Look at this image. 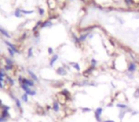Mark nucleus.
I'll list each match as a JSON object with an SVG mask.
<instances>
[{
	"mask_svg": "<svg viewBox=\"0 0 139 122\" xmlns=\"http://www.w3.org/2000/svg\"><path fill=\"white\" fill-rule=\"evenodd\" d=\"M19 86H20V88L23 90L24 93H26L29 96H35L36 94H37L36 91H35L33 88H31V87H29L28 85H25V84L21 83V84H19Z\"/></svg>",
	"mask_w": 139,
	"mask_h": 122,
	"instance_id": "1",
	"label": "nucleus"
},
{
	"mask_svg": "<svg viewBox=\"0 0 139 122\" xmlns=\"http://www.w3.org/2000/svg\"><path fill=\"white\" fill-rule=\"evenodd\" d=\"M3 42L5 43V45L7 46L8 48H11V49L13 52H15L16 54H20V53H21V51L17 48V46H16L15 44L11 43V41H9V40H7V39H4V40H3Z\"/></svg>",
	"mask_w": 139,
	"mask_h": 122,
	"instance_id": "2",
	"label": "nucleus"
},
{
	"mask_svg": "<svg viewBox=\"0 0 139 122\" xmlns=\"http://www.w3.org/2000/svg\"><path fill=\"white\" fill-rule=\"evenodd\" d=\"M94 70H96V68L95 67H92V66H89L87 69H85L84 71H83L82 72V76H83V77H84V78H86V79H88L89 77H90V76L93 73V72H94Z\"/></svg>",
	"mask_w": 139,
	"mask_h": 122,
	"instance_id": "3",
	"label": "nucleus"
},
{
	"mask_svg": "<svg viewBox=\"0 0 139 122\" xmlns=\"http://www.w3.org/2000/svg\"><path fill=\"white\" fill-rule=\"evenodd\" d=\"M71 35H72V39L75 45V47L78 48V49H82L83 47V43L80 41L79 39V35H77L76 34H73V33H71Z\"/></svg>",
	"mask_w": 139,
	"mask_h": 122,
	"instance_id": "4",
	"label": "nucleus"
},
{
	"mask_svg": "<svg viewBox=\"0 0 139 122\" xmlns=\"http://www.w3.org/2000/svg\"><path fill=\"white\" fill-rule=\"evenodd\" d=\"M46 3H47L49 11H54L55 10H56V8L58 7V1L57 0H46Z\"/></svg>",
	"mask_w": 139,
	"mask_h": 122,
	"instance_id": "5",
	"label": "nucleus"
},
{
	"mask_svg": "<svg viewBox=\"0 0 139 122\" xmlns=\"http://www.w3.org/2000/svg\"><path fill=\"white\" fill-rule=\"evenodd\" d=\"M102 114H103V108L98 107L94 110V118L97 122H102Z\"/></svg>",
	"mask_w": 139,
	"mask_h": 122,
	"instance_id": "6",
	"label": "nucleus"
},
{
	"mask_svg": "<svg viewBox=\"0 0 139 122\" xmlns=\"http://www.w3.org/2000/svg\"><path fill=\"white\" fill-rule=\"evenodd\" d=\"M55 99L57 100V102H58L61 106H66L67 103H68V100L66 99V97H65L63 95L60 94V92H59V93H57L56 95H55Z\"/></svg>",
	"mask_w": 139,
	"mask_h": 122,
	"instance_id": "7",
	"label": "nucleus"
},
{
	"mask_svg": "<svg viewBox=\"0 0 139 122\" xmlns=\"http://www.w3.org/2000/svg\"><path fill=\"white\" fill-rule=\"evenodd\" d=\"M60 94L63 95L66 97V99H67L68 101H72V100H73L72 93L69 91V89H67V88H62V89L60 90Z\"/></svg>",
	"mask_w": 139,
	"mask_h": 122,
	"instance_id": "8",
	"label": "nucleus"
},
{
	"mask_svg": "<svg viewBox=\"0 0 139 122\" xmlns=\"http://www.w3.org/2000/svg\"><path fill=\"white\" fill-rule=\"evenodd\" d=\"M58 58H59V54H58V53H55L51 56L50 61H49V66H50V68H53L55 62H56V61L58 60Z\"/></svg>",
	"mask_w": 139,
	"mask_h": 122,
	"instance_id": "9",
	"label": "nucleus"
},
{
	"mask_svg": "<svg viewBox=\"0 0 139 122\" xmlns=\"http://www.w3.org/2000/svg\"><path fill=\"white\" fill-rule=\"evenodd\" d=\"M60 104L57 102L56 99H53L52 100V103H51V110L55 113V114H58L60 112Z\"/></svg>",
	"mask_w": 139,
	"mask_h": 122,
	"instance_id": "10",
	"label": "nucleus"
},
{
	"mask_svg": "<svg viewBox=\"0 0 139 122\" xmlns=\"http://www.w3.org/2000/svg\"><path fill=\"white\" fill-rule=\"evenodd\" d=\"M55 72H56V74H58V75L65 76L68 74V70L64 66H60V67H57L55 69Z\"/></svg>",
	"mask_w": 139,
	"mask_h": 122,
	"instance_id": "11",
	"label": "nucleus"
},
{
	"mask_svg": "<svg viewBox=\"0 0 139 122\" xmlns=\"http://www.w3.org/2000/svg\"><path fill=\"white\" fill-rule=\"evenodd\" d=\"M127 70L129 72H134L137 70V64L134 62V61H130L128 63V66H127Z\"/></svg>",
	"mask_w": 139,
	"mask_h": 122,
	"instance_id": "12",
	"label": "nucleus"
},
{
	"mask_svg": "<svg viewBox=\"0 0 139 122\" xmlns=\"http://www.w3.org/2000/svg\"><path fill=\"white\" fill-rule=\"evenodd\" d=\"M27 72H28V75H29V77L31 78V79H33L35 83H38L39 82V78H38V76L35 74V72H33L32 70H30V69H28L27 70Z\"/></svg>",
	"mask_w": 139,
	"mask_h": 122,
	"instance_id": "13",
	"label": "nucleus"
},
{
	"mask_svg": "<svg viewBox=\"0 0 139 122\" xmlns=\"http://www.w3.org/2000/svg\"><path fill=\"white\" fill-rule=\"evenodd\" d=\"M0 34L2 36H4L5 38H8V39L11 38V34H10V32L8 30H6L5 28H3L2 26H0Z\"/></svg>",
	"mask_w": 139,
	"mask_h": 122,
	"instance_id": "14",
	"label": "nucleus"
},
{
	"mask_svg": "<svg viewBox=\"0 0 139 122\" xmlns=\"http://www.w3.org/2000/svg\"><path fill=\"white\" fill-rule=\"evenodd\" d=\"M15 107L19 110V112H20V114H23V108H22V101H21V99L20 98H18V97H16L15 96Z\"/></svg>",
	"mask_w": 139,
	"mask_h": 122,
	"instance_id": "15",
	"label": "nucleus"
},
{
	"mask_svg": "<svg viewBox=\"0 0 139 122\" xmlns=\"http://www.w3.org/2000/svg\"><path fill=\"white\" fill-rule=\"evenodd\" d=\"M52 25H53L52 21L47 18V19L43 20L42 25H41V27H40V30H41V29H45V28H51V27H52Z\"/></svg>",
	"mask_w": 139,
	"mask_h": 122,
	"instance_id": "16",
	"label": "nucleus"
},
{
	"mask_svg": "<svg viewBox=\"0 0 139 122\" xmlns=\"http://www.w3.org/2000/svg\"><path fill=\"white\" fill-rule=\"evenodd\" d=\"M35 113H36L38 115H46V114H47L45 108H44V107H42V106H40V105H36Z\"/></svg>",
	"mask_w": 139,
	"mask_h": 122,
	"instance_id": "17",
	"label": "nucleus"
},
{
	"mask_svg": "<svg viewBox=\"0 0 139 122\" xmlns=\"http://www.w3.org/2000/svg\"><path fill=\"white\" fill-rule=\"evenodd\" d=\"M7 75H8V72L3 67H0V82H5Z\"/></svg>",
	"mask_w": 139,
	"mask_h": 122,
	"instance_id": "18",
	"label": "nucleus"
},
{
	"mask_svg": "<svg viewBox=\"0 0 139 122\" xmlns=\"http://www.w3.org/2000/svg\"><path fill=\"white\" fill-rule=\"evenodd\" d=\"M2 59L4 61V64H6V65H12V66L15 65L13 59L11 57H10V56H4V55H2Z\"/></svg>",
	"mask_w": 139,
	"mask_h": 122,
	"instance_id": "19",
	"label": "nucleus"
},
{
	"mask_svg": "<svg viewBox=\"0 0 139 122\" xmlns=\"http://www.w3.org/2000/svg\"><path fill=\"white\" fill-rule=\"evenodd\" d=\"M5 83H7V84H9L11 87H13L15 85V79L12 77V76H11V75H7L6 76V79H5Z\"/></svg>",
	"mask_w": 139,
	"mask_h": 122,
	"instance_id": "20",
	"label": "nucleus"
},
{
	"mask_svg": "<svg viewBox=\"0 0 139 122\" xmlns=\"http://www.w3.org/2000/svg\"><path fill=\"white\" fill-rule=\"evenodd\" d=\"M90 34L91 33H81L80 34H79V39H80V41L82 42V43H85L86 41H87V39L89 38V35H90Z\"/></svg>",
	"mask_w": 139,
	"mask_h": 122,
	"instance_id": "21",
	"label": "nucleus"
},
{
	"mask_svg": "<svg viewBox=\"0 0 139 122\" xmlns=\"http://www.w3.org/2000/svg\"><path fill=\"white\" fill-rule=\"evenodd\" d=\"M13 15L16 17V18H22L24 16V14L21 12V8H16L13 11Z\"/></svg>",
	"mask_w": 139,
	"mask_h": 122,
	"instance_id": "22",
	"label": "nucleus"
},
{
	"mask_svg": "<svg viewBox=\"0 0 139 122\" xmlns=\"http://www.w3.org/2000/svg\"><path fill=\"white\" fill-rule=\"evenodd\" d=\"M69 65L73 67L76 72H81V67H80V64L77 63V62H69Z\"/></svg>",
	"mask_w": 139,
	"mask_h": 122,
	"instance_id": "23",
	"label": "nucleus"
},
{
	"mask_svg": "<svg viewBox=\"0 0 139 122\" xmlns=\"http://www.w3.org/2000/svg\"><path fill=\"white\" fill-rule=\"evenodd\" d=\"M0 114L7 117V118H11V114H10V110H6V109H1L0 110Z\"/></svg>",
	"mask_w": 139,
	"mask_h": 122,
	"instance_id": "24",
	"label": "nucleus"
},
{
	"mask_svg": "<svg viewBox=\"0 0 139 122\" xmlns=\"http://www.w3.org/2000/svg\"><path fill=\"white\" fill-rule=\"evenodd\" d=\"M51 86L54 88H62L64 86V81H55L53 83H51Z\"/></svg>",
	"mask_w": 139,
	"mask_h": 122,
	"instance_id": "25",
	"label": "nucleus"
},
{
	"mask_svg": "<svg viewBox=\"0 0 139 122\" xmlns=\"http://www.w3.org/2000/svg\"><path fill=\"white\" fill-rule=\"evenodd\" d=\"M124 3H125V5H126L128 8H132V7H133L135 5L133 0H124Z\"/></svg>",
	"mask_w": 139,
	"mask_h": 122,
	"instance_id": "26",
	"label": "nucleus"
},
{
	"mask_svg": "<svg viewBox=\"0 0 139 122\" xmlns=\"http://www.w3.org/2000/svg\"><path fill=\"white\" fill-rule=\"evenodd\" d=\"M33 56V47H30L27 51V58L30 59Z\"/></svg>",
	"mask_w": 139,
	"mask_h": 122,
	"instance_id": "27",
	"label": "nucleus"
},
{
	"mask_svg": "<svg viewBox=\"0 0 139 122\" xmlns=\"http://www.w3.org/2000/svg\"><path fill=\"white\" fill-rule=\"evenodd\" d=\"M20 99H21L22 102L28 103V102H29V95H28L26 93H23L22 95H21V97H20Z\"/></svg>",
	"mask_w": 139,
	"mask_h": 122,
	"instance_id": "28",
	"label": "nucleus"
},
{
	"mask_svg": "<svg viewBox=\"0 0 139 122\" xmlns=\"http://www.w3.org/2000/svg\"><path fill=\"white\" fill-rule=\"evenodd\" d=\"M37 12L40 16H44L45 13H46V10L42 7H37Z\"/></svg>",
	"mask_w": 139,
	"mask_h": 122,
	"instance_id": "29",
	"label": "nucleus"
},
{
	"mask_svg": "<svg viewBox=\"0 0 139 122\" xmlns=\"http://www.w3.org/2000/svg\"><path fill=\"white\" fill-rule=\"evenodd\" d=\"M116 107H117V108H119V109H121V110L128 109V105L127 104H124V103H117L116 104Z\"/></svg>",
	"mask_w": 139,
	"mask_h": 122,
	"instance_id": "30",
	"label": "nucleus"
},
{
	"mask_svg": "<svg viewBox=\"0 0 139 122\" xmlns=\"http://www.w3.org/2000/svg\"><path fill=\"white\" fill-rule=\"evenodd\" d=\"M34 10H32V11H29V10H25V9H22L21 8V12L23 14H32V13H34Z\"/></svg>",
	"mask_w": 139,
	"mask_h": 122,
	"instance_id": "31",
	"label": "nucleus"
},
{
	"mask_svg": "<svg viewBox=\"0 0 139 122\" xmlns=\"http://www.w3.org/2000/svg\"><path fill=\"white\" fill-rule=\"evenodd\" d=\"M7 52H8V54H9V56H10V57H11V58H13V57L15 56V54H16V53H15V52H13V51H12L11 48H8V49H7Z\"/></svg>",
	"mask_w": 139,
	"mask_h": 122,
	"instance_id": "32",
	"label": "nucleus"
},
{
	"mask_svg": "<svg viewBox=\"0 0 139 122\" xmlns=\"http://www.w3.org/2000/svg\"><path fill=\"white\" fill-rule=\"evenodd\" d=\"M97 64H98V62H97V60L95 58H91V61H90V65L92 66V67H97Z\"/></svg>",
	"mask_w": 139,
	"mask_h": 122,
	"instance_id": "33",
	"label": "nucleus"
},
{
	"mask_svg": "<svg viewBox=\"0 0 139 122\" xmlns=\"http://www.w3.org/2000/svg\"><path fill=\"white\" fill-rule=\"evenodd\" d=\"M81 112L84 113V114L91 113V108H88V107H83V108H81Z\"/></svg>",
	"mask_w": 139,
	"mask_h": 122,
	"instance_id": "34",
	"label": "nucleus"
},
{
	"mask_svg": "<svg viewBox=\"0 0 139 122\" xmlns=\"http://www.w3.org/2000/svg\"><path fill=\"white\" fill-rule=\"evenodd\" d=\"M33 37H34L35 39H38V38L40 37V32H39V30H35V32H33Z\"/></svg>",
	"mask_w": 139,
	"mask_h": 122,
	"instance_id": "35",
	"label": "nucleus"
},
{
	"mask_svg": "<svg viewBox=\"0 0 139 122\" xmlns=\"http://www.w3.org/2000/svg\"><path fill=\"white\" fill-rule=\"evenodd\" d=\"M47 51H48V53H49V54H50L51 56V55H52V54L54 53L53 48H51V47H48V50H47Z\"/></svg>",
	"mask_w": 139,
	"mask_h": 122,
	"instance_id": "36",
	"label": "nucleus"
},
{
	"mask_svg": "<svg viewBox=\"0 0 139 122\" xmlns=\"http://www.w3.org/2000/svg\"><path fill=\"white\" fill-rule=\"evenodd\" d=\"M8 120H9V118H7V117H5V116L0 114V122H8Z\"/></svg>",
	"mask_w": 139,
	"mask_h": 122,
	"instance_id": "37",
	"label": "nucleus"
},
{
	"mask_svg": "<svg viewBox=\"0 0 139 122\" xmlns=\"http://www.w3.org/2000/svg\"><path fill=\"white\" fill-rule=\"evenodd\" d=\"M45 110H46V112H47V113H48V112H50V111L51 110V106H50V105H46Z\"/></svg>",
	"mask_w": 139,
	"mask_h": 122,
	"instance_id": "38",
	"label": "nucleus"
},
{
	"mask_svg": "<svg viewBox=\"0 0 139 122\" xmlns=\"http://www.w3.org/2000/svg\"><path fill=\"white\" fill-rule=\"evenodd\" d=\"M134 96H135L136 98H138V97H139V89H136L135 93H134Z\"/></svg>",
	"mask_w": 139,
	"mask_h": 122,
	"instance_id": "39",
	"label": "nucleus"
},
{
	"mask_svg": "<svg viewBox=\"0 0 139 122\" xmlns=\"http://www.w3.org/2000/svg\"><path fill=\"white\" fill-rule=\"evenodd\" d=\"M0 89L1 90L4 89V82H0Z\"/></svg>",
	"mask_w": 139,
	"mask_h": 122,
	"instance_id": "40",
	"label": "nucleus"
},
{
	"mask_svg": "<svg viewBox=\"0 0 139 122\" xmlns=\"http://www.w3.org/2000/svg\"><path fill=\"white\" fill-rule=\"evenodd\" d=\"M102 122H115L114 120H110V119H107V120H103Z\"/></svg>",
	"mask_w": 139,
	"mask_h": 122,
	"instance_id": "41",
	"label": "nucleus"
},
{
	"mask_svg": "<svg viewBox=\"0 0 139 122\" xmlns=\"http://www.w3.org/2000/svg\"><path fill=\"white\" fill-rule=\"evenodd\" d=\"M4 104H3V102H2V100L0 99V110H1V108H2V106H3Z\"/></svg>",
	"mask_w": 139,
	"mask_h": 122,
	"instance_id": "42",
	"label": "nucleus"
},
{
	"mask_svg": "<svg viewBox=\"0 0 139 122\" xmlns=\"http://www.w3.org/2000/svg\"><path fill=\"white\" fill-rule=\"evenodd\" d=\"M133 1H134V4L135 5H138L139 4V0H133Z\"/></svg>",
	"mask_w": 139,
	"mask_h": 122,
	"instance_id": "43",
	"label": "nucleus"
},
{
	"mask_svg": "<svg viewBox=\"0 0 139 122\" xmlns=\"http://www.w3.org/2000/svg\"><path fill=\"white\" fill-rule=\"evenodd\" d=\"M81 1H82L83 3H85V4H86V3H88V0H81Z\"/></svg>",
	"mask_w": 139,
	"mask_h": 122,
	"instance_id": "44",
	"label": "nucleus"
},
{
	"mask_svg": "<svg viewBox=\"0 0 139 122\" xmlns=\"http://www.w3.org/2000/svg\"><path fill=\"white\" fill-rule=\"evenodd\" d=\"M67 1H69V2H72V1H74V0H67Z\"/></svg>",
	"mask_w": 139,
	"mask_h": 122,
	"instance_id": "45",
	"label": "nucleus"
},
{
	"mask_svg": "<svg viewBox=\"0 0 139 122\" xmlns=\"http://www.w3.org/2000/svg\"><path fill=\"white\" fill-rule=\"evenodd\" d=\"M0 56H2V53H1V51H0Z\"/></svg>",
	"mask_w": 139,
	"mask_h": 122,
	"instance_id": "46",
	"label": "nucleus"
}]
</instances>
